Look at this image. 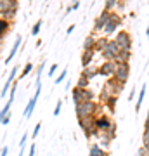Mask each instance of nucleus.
Here are the masks:
<instances>
[{
	"label": "nucleus",
	"instance_id": "nucleus-18",
	"mask_svg": "<svg viewBox=\"0 0 149 156\" xmlns=\"http://www.w3.org/2000/svg\"><path fill=\"white\" fill-rule=\"evenodd\" d=\"M130 57H132V50H128V52L120 50V54L115 57V62L116 64H125V62H130Z\"/></svg>",
	"mask_w": 149,
	"mask_h": 156
},
{
	"label": "nucleus",
	"instance_id": "nucleus-20",
	"mask_svg": "<svg viewBox=\"0 0 149 156\" xmlns=\"http://www.w3.org/2000/svg\"><path fill=\"white\" fill-rule=\"evenodd\" d=\"M88 156H108V153H106L99 144H94L88 149Z\"/></svg>",
	"mask_w": 149,
	"mask_h": 156
},
{
	"label": "nucleus",
	"instance_id": "nucleus-14",
	"mask_svg": "<svg viewBox=\"0 0 149 156\" xmlns=\"http://www.w3.org/2000/svg\"><path fill=\"white\" fill-rule=\"evenodd\" d=\"M17 7H19V2L17 0H0V16L7 11L17 9Z\"/></svg>",
	"mask_w": 149,
	"mask_h": 156
},
{
	"label": "nucleus",
	"instance_id": "nucleus-3",
	"mask_svg": "<svg viewBox=\"0 0 149 156\" xmlns=\"http://www.w3.org/2000/svg\"><path fill=\"white\" fill-rule=\"evenodd\" d=\"M78 125L83 130V134H85L87 139H90V137H99L101 132H97V128H95V116L82 118V120H78Z\"/></svg>",
	"mask_w": 149,
	"mask_h": 156
},
{
	"label": "nucleus",
	"instance_id": "nucleus-37",
	"mask_svg": "<svg viewBox=\"0 0 149 156\" xmlns=\"http://www.w3.org/2000/svg\"><path fill=\"white\" fill-rule=\"evenodd\" d=\"M147 153H149V151L146 149V147H139V151H137V156H147Z\"/></svg>",
	"mask_w": 149,
	"mask_h": 156
},
{
	"label": "nucleus",
	"instance_id": "nucleus-19",
	"mask_svg": "<svg viewBox=\"0 0 149 156\" xmlns=\"http://www.w3.org/2000/svg\"><path fill=\"white\" fill-rule=\"evenodd\" d=\"M94 47H95V35L90 33L83 40V50H94Z\"/></svg>",
	"mask_w": 149,
	"mask_h": 156
},
{
	"label": "nucleus",
	"instance_id": "nucleus-34",
	"mask_svg": "<svg viewBox=\"0 0 149 156\" xmlns=\"http://www.w3.org/2000/svg\"><path fill=\"white\" fill-rule=\"evenodd\" d=\"M61 109H62V101L59 99L55 102V109H54V116H59L61 115Z\"/></svg>",
	"mask_w": 149,
	"mask_h": 156
},
{
	"label": "nucleus",
	"instance_id": "nucleus-5",
	"mask_svg": "<svg viewBox=\"0 0 149 156\" xmlns=\"http://www.w3.org/2000/svg\"><path fill=\"white\" fill-rule=\"evenodd\" d=\"M71 97H73V102L78 104V102H85V101H94L95 94L90 89H78V87H73Z\"/></svg>",
	"mask_w": 149,
	"mask_h": 156
},
{
	"label": "nucleus",
	"instance_id": "nucleus-7",
	"mask_svg": "<svg viewBox=\"0 0 149 156\" xmlns=\"http://www.w3.org/2000/svg\"><path fill=\"white\" fill-rule=\"evenodd\" d=\"M120 54V49H118V45H116L115 40H109L108 42V45L104 47V50L101 52V56H102V59L104 61H115V57Z\"/></svg>",
	"mask_w": 149,
	"mask_h": 156
},
{
	"label": "nucleus",
	"instance_id": "nucleus-16",
	"mask_svg": "<svg viewBox=\"0 0 149 156\" xmlns=\"http://www.w3.org/2000/svg\"><path fill=\"white\" fill-rule=\"evenodd\" d=\"M97 75H99V68H94L92 64H90V66H87V68H83V69H82V76L88 78L90 82H92V80H94V78L97 76Z\"/></svg>",
	"mask_w": 149,
	"mask_h": 156
},
{
	"label": "nucleus",
	"instance_id": "nucleus-32",
	"mask_svg": "<svg viewBox=\"0 0 149 156\" xmlns=\"http://www.w3.org/2000/svg\"><path fill=\"white\" fill-rule=\"evenodd\" d=\"M142 147H146L149 151V132H146V130L142 134Z\"/></svg>",
	"mask_w": 149,
	"mask_h": 156
},
{
	"label": "nucleus",
	"instance_id": "nucleus-2",
	"mask_svg": "<svg viewBox=\"0 0 149 156\" xmlns=\"http://www.w3.org/2000/svg\"><path fill=\"white\" fill-rule=\"evenodd\" d=\"M123 89H125V83L118 82L115 76L108 78V82H106V85L102 87V92H101V101L104 102V101L108 99V97H111V95H118Z\"/></svg>",
	"mask_w": 149,
	"mask_h": 156
},
{
	"label": "nucleus",
	"instance_id": "nucleus-38",
	"mask_svg": "<svg viewBox=\"0 0 149 156\" xmlns=\"http://www.w3.org/2000/svg\"><path fill=\"white\" fill-rule=\"evenodd\" d=\"M9 123H11V113H9V115L2 120V125H9Z\"/></svg>",
	"mask_w": 149,
	"mask_h": 156
},
{
	"label": "nucleus",
	"instance_id": "nucleus-13",
	"mask_svg": "<svg viewBox=\"0 0 149 156\" xmlns=\"http://www.w3.org/2000/svg\"><path fill=\"white\" fill-rule=\"evenodd\" d=\"M21 42H23V37H21V35H17L16 40H14V44H12V47H11V52H9V56L5 57V64H9V62L14 59V56L17 54V50H19V47H21Z\"/></svg>",
	"mask_w": 149,
	"mask_h": 156
},
{
	"label": "nucleus",
	"instance_id": "nucleus-15",
	"mask_svg": "<svg viewBox=\"0 0 149 156\" xmlns=\"http://www.w3.org/2000/svg\"><path fill=\"white\" fill-rule=\"evenodd\" d=\"M94 57H95V50H83L82 54V66L87 68L94 62Z\"/></svg>",
	"mask_w": 149,
	"mask_h": 156
},
{
	"label": "nucleus",
	"instance_id": "nucleus-26",
	"mask_svg": "<svg viewBox=\"0 0 149 156\" xmlns=\"http://www.w3.org/2000/svg\"><path fill=\"white\" fill-rule=\"evenodd\" d=\"M106 135H108V137H109L111 140H113V139L116 137V123H115V122L111 123V127L108 128V130H106Z\"/></svg>",
	"mask_w": 149,
	"mask_h": 156
},
{
	"label": "nucleus",
	"instance_id": "nucleus-12",
	"mask_svg": "<svg viewBox=\"0 0 149 156\" xmlns=\"http://www.w3.org/2000/svg\"><path fill=\"white\" fill-rule=\"evenodd\" d=\"M109 16H111V12H108V11H102V12H101L99 16L95 17V21H94V31H102L106 21L109 19Z\"/></svg>",
	"mask_w": 149,
	"mask_h": 156
},
{
	"label": "nucleus",
	"instance_id": "nucleus-21",
	"mask_svg": "<svg viewBox=\"0 0 149 156\" xmlns=\"http://www.w3.org/2000/svg\"><path fill=\"white\" fill-rule=\"evenodd\" d=\"M116 102H118V95H111V97H108V99L104 101V106L109 109L111 113H115L116 109Z\"/></svg>",
	"mask_w": 149,
	"mask_h": 156
},
{
	"label": "nucleus",
	"instance_id": "nucleus-27",
	"mask_svg": "<svg viewBox=\"0 0 149 156\" xmlns=\"http://www.w3.org/2000/svg\"><path fill=\"white\" fill-rule=\"evenodd\" d=\"M118 5V0H106L104 2V11L111 12V9H115Z\"/></svg>",
	"mask_w": 149,
	"mask_h": 156
},
{
	"label": "nucleus",
	"instance_id": "nucleus-44",
	"mask_svg": "<svg viewBox=\"0 0 149 156\" xmlns=\"http://www.w3.org/2000/svg\"><path fill=\"white\" fill-rule=\"evenodd\" d=\"M146 35H147V38H149V28H147V31H146Z\"/></svg>",
	"mask_w": 149,
	"mask_h": 156
},
{
	"label": "nucleus",
	"instance_id": "nucleus-29",
	"mask_svg": "<svg viewBox=\"0 0 149 156\" xmlns=\"http://www.w3.org/2000/svg\"><path fill=\"white\" fill-rule=\"evenodd\" d=\"M16 90H17V83L14 82V83H12V87H11V90H9V101H11V102H14V97H16Z\"/></svg>",
	"mask_w": 149,
	"mask_h": 156
},
{
	"label": "nucleus",
	"instance_id": "nucleus-11",
	"mask_svg": "<svg viewBox=\"0 0 149 156\" xmlns=\"http://www.w3.org/2000/svg\"><path fill=\"white\" fill-rule=\"evenodd\" d=\"M111 123H113V120H111L106 113L95 116V128H97V132H106V130L111 127Z\"/></svg>",
	"mask_w": 149,
	"mask_h": 156
},
{
	"label": "nucleus",
	"instance_id": "nucleus-4",
	"mask_svg": "<svg viewBox=\"0 0 149 156\" xmlns=\"http://www.w3.org/2000/svg\"><path fill=\"white\" fill-rule=\"evenodd\" d=\"M116 45H118V49L123 50V52H128V50H132V35L125 31V30H120L118 33H116V38H115Z\"/></svg>",
	"mask_w": 149,
	"mask_h": 156
},
{
	"label": "nucleus",
	"instance_id": "nucleus-23",
	"mask_svg": "<svg viewBox=\"0 0 149 156\" xmlns=\"http://www.w3.org/2000/svg\"><path fill=\"white\" fill-rule=\"evenodd\" d=\"M108 42H109V40L106 38V37H101V38H95V47H94V50L101 54V52L104 50V47L108 45Z\"/></svg>",
	"mask_w": 149,
	"mask_h": 156
},
{
	"label": "nucleus",
	"instance_id": "nucleus-45",
	"mask_svg": "<svg viewBox=\"0 0 149 156\" xmlns=\"http://www.w3.org/2000/svg\"><path fill=\"white\" fill-rule=\"evenodd\" d=\"M147 156H149V153H147Z\"/></svg>",
	"mask_w": 149,
	"mask_h": 156
},
{
	"label": "nucleus",
	"instance_id": "nucleus-35",
	"mask_svg": "<svg viewBox=\"0 0 149 156\" xmlns=\"http://www.w3.org/2000/svg\"><path fill=\"white\" fill-rule=\"evenodd\" d=\"M40 128H42V123H37V125H35V128H33V134H31V139H37V137H38Z\"/></svg>",
	"mask_w": 149,
	"mask_h": 156
},
{
	"label": "nucleus",
	"instance_id": "nucleus-42",
	"mask_svg": "<svg viewBox=\"0 0 149 156\" xmlns=\"http://www.w3.org/2000/svg\"><path fill=\"white\" fill-rule=\"evenodd\" d=\"M73 31H75V24H71V26H69V28H68V31H66V33H68V35H71Z\"/></svg>",
	"mask_w": 149,
	"mask_h": 156
},
{
	"label": "nucleus",
	"instance_id": "nucleus-31",
	"mask_svg": "<svg viewBox=\"0 0 149 156\" xmlns=\"http://www.w3.org/2000/svg\"><path fill=\"white\" fill-rule=\"evenodd\" d=\"M44 68H45V62L38 64V68H37V83H40V80H42V73H44Z\"/></svg>",
	"mask_w": 149,
	"mask_h": 156
},
{
	"label": "nucleus",
	"instance_id": "nucleus-10",
	"mask_svg": "<svg viewBox=\"0 0 149 156\" xmlns=\"http://www.w3.org/2000/svg\"><path fill=\"white\" fill-rule=\"evenodd\" d=\"M116 66L118 64L115 61H104L99 66V75L101 76H106V78H113L115 76V71H116Z\"/></svg>",
	"mask_w": 149,
	"mask_h": 156
},
{
	"label": "nucleus",
	"instance_id": "nucleus-9",
	"mask_svg": "<svg viewBox=\"0 0 149 156\" xmlns=\"http://www.w3.org/2000/svg\"><path fill=\"white\" fill-rule=\"evenodd\" d=\"M128 76H130V62H125V64H118L115 71V78L122 83H127Z\"/></svg>",
	"mask_w": 149,
	"mask_h": 156
},
{
	"label": "nucleus",
	"instance_id": "nucleus-17",
	"mask_svg": "<svg viewBox=\"0 0 149 156\" xmlns=\"http://www.w3.org/2000/svg\"><path fill=\"white\" fill-rule=\"evenodd\" d=\"M11 21H7V19H4V17H0V40L5 38V35L11 31Z\"/></svg>",
	"mask_w": 149,
	"mask_h": 156
},
{
	"label": "nucleus",
	"instance_id": "nucleus-25",
	"mask_svg": "<svg viewBox=\"0 0 149 156\" xmlns=\"http://www.w3.org/2000/svg\"><path fill=\"white\" fill-rule=\"evenodd\" d=\"M33 62H26V64H24V68H23V71H21V75H19V78H24V76H28V75H30V73L33 71Z\"/></svg>",
	"mask_w": 149,
	"mask_h": 156
},
{
	"label": "nucleus",
	"instance_id": "nucleus-36",
	"mask_svg": "<svg viewBox=\"0 0 149 156\" xmlns=\"http://www.w3.org/2000/svg\"><path fill=\"white\" fill-rule=\"evenodd\" d=\"M57 68H59L57 64H50V68H49V78H50V76H54V73L57 71Z\"/></svg>",
	"mask_w": 149,
	"mask_h": 156
},
{
	"label": "nucleus",
	"instance_id": "nucleus-43",
	"mask_svg": "<svg viewBox=\"0 0 149 156\" xmlns=\"http://www.w3.org/2000/svg\"><path fill=\"white\" fill-rule=\"evenodd\" d=\"M133 95H135V90H132V92H130V95H128V99H130V101H133Z\"/></svg>",
	"mask_w": 149,
	"mask_h": 156
},
{
	"label": "nucleus",
	"instance_id": "nucleus-39",
	"mask_svg": "<svg viewBox=\"0 0 149 156\" xmlns=\"http://www.w3.org/2000/svg\"><path fill=\"white\" fill-rule=\"evenodd\" d=\"M35 151H37V147H35V146H31V147L28 149V156H35Z\"/></svg>",
	"mask_w": 149,
	"mask_h": 156
},
{
	"label": "nucleus",
	"instance_id": "nucleus-22",
	"mask_svg": "<svg viewBox=\"0 0 149 156\" xmlns=\"http://www.w3.org/2000/svg\"><path fill=\"white\" fill-rule=\"evenodd\" d=\"M146 90H147V85L144 83L142 87H140V92H139V95H137V104H135V111H139V109L142 108V102H144V95H146Z\"/></svg>",
	"mask_w": 149,
	"mask_h": 156
},
{
	"label": "nucleus",
	"instance_id": "nucleus-28",
	"mask_svg": "<svg viewBox=\"0 0 149 156\" xmlns=\"http://www.w3.org/2000/svg\"><path fill=\"white\" fill-rule=\"evenodd\" d=\"M17 71H19V66H14V68L11 69V73H9V78H7V82H9V83H14V78H16Z\"/></svg>",
	"mask_w": 149,
	"mask_h": 156
},
{
	"label": "nucleus",
	"instance_id": "nucleus-33",
	"mask_svg": "<svg viewBox=\"0 0 149 156\" xmlns=\"http://www.w3.org/2000/svg\"><path fill=\"white\" fill-rule=\"evenodd\" d=\"M40 26H42V19H38V21H37V23L33 24V28H31V35H33V37H37V35H38Z\"/></svg>",
	"mask_w": 149,
	"mask_h": 156
},
{
	"label": "nucleus",
	"instance_id": "nucleus-1",
	"mask_svg": "<svg viewBox=\"0 0 149 156\" xmlns=\"http://www.w3.org/2000/svg\"><path fill=\"white\" fill-rule=\"evenodd\" d=\"M97 108H99V104H97L95 101H85V102H78V104H75V113H76V118H78V120H82V118L95 116Z\"/></svg>",
	"mask_w": 149,
	"mask_h": 156
},
{
	"label": "nucleus",
	"instance_id": "nucleus-40",
	"mask_svg": "<svg viewBox=\"0 0 149 156\" xmlns=\"http://www.w3.org/2000/svg\"><path fill=\"white\" fill-rule=\"evenodd\" d=\"M7 154H9V147L5 146V147H2V153H0V156H7Z\"/></svg>",
	"mask_w": 149,
	"mask_h": 156
},
{
	"label": "nucleus",
	"instance_id": "nucleus-46",
	"mask_svg": "<svg viewBox=\"0 0 149 156\" xmlns=\"http://www.w3.org/2000/svg\"><path fill=\"white\" fill-rule=\"evenodd\" d=\"M147 115H149V111H147Z\"/></svg>",
	"mask_w": 149,
	"mask_h": 156
},
{
	"label": "nucleus",
	"instance_id": "nucleus-8",
	"mask_svg": "<svg viewBox=\"0 0 149 156\" xmlns=\"http://www.w3.org/2000/svg\"><path fill=\"white\" fill-rule=\"evenodd\" d=\"M40 92H42V82L37 83V92H35V95L31 97V99L28 101L26 108H24V113H23V116H24V118H30L31 115H33V109H35V106H37V101H38Z\"/></svg>",
	"mask_w": 149,
	"mask_h": 156
},
{
	"label": "nucleus",
	"instance_id": "nucleus-24",
	"mask_svg": "<svg viewBox=\"0 0 149 156\" xmlns=\"http://www.w3.org/2000/svg\"><path fill=\"white\" fill-rule=\"evenodd\" d=\"M88 85H90V80L80 75V78H78V82H76L75 87H78V89H88Z\"/></svg>",
	"mask_w": 149,
	"mask_h": 156
},
{
	"label": "nucleus",
	"instance_id": "nucleus-30",
	"mask_svg": "<svg viewBox=\"0 0 149 156\" xmlns=\"http://www.w3.org/2000/svg\"><path fill=\"white\" fill-rule=\"evenodd\" d=\"M66 75H68V69H66V68H64V69H62V71L59 73V76H57V78H55V80H54V83H55V85H59V83H61V82H62V80L66 78Z\"/></svg>",
	"mask_w": 149,
	"mask_h": 156
},
{
	"label": "nucleus",
	"instance_id": "nucleus-41",
	"mask_svg": "<svg viewBox=\"0 0 149 156\" xmlns=\"http://www.w3.org/2000/svg\"><path fill=\"white\" fill-rule=\"evenodd\" d=\"M144 130L149 132V115H147V118H146V123H144Z\"/></svg>",
	"mask_w": 149,
	"mask_h": 156
},
{
	"label": "nucleus",
	"instance_id": "nucleus-6",
	"mask_svg": "<svg viewBox=\"0 0 149 156\" xmlns=\"http://www.w3.org/2000/svg\"><path fill=\"white\" fill-rule=\"evenodd\" d=\"M120 24H122V19H120V16H118V14H115V12H111V16H109V19L106 21L102 31H104L106 37H108V35H113L116 30L120 28Z\"/></svg>",
	"mask_w": 149,
	"mask_h": 156
}]
</instances>
